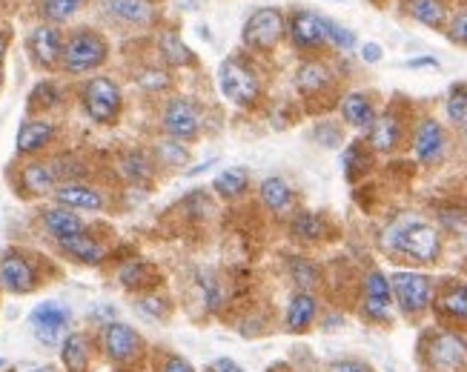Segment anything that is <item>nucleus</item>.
Returning <instances> with one entry per match:
<instances>
[{"label": "nucleus", "instance_id": "f257e3e1", "mask_svg": "<svg viewBox=\"0 0 467 372\" xmlns=\"http://www.w3.org/2000/svg\"><path fill=\"white\" fill-rule=\"evenodd\" d=\"M388 246L393 253L419 261V264H433L441 255V232L421 218H404L390 226Z\"/></svg>", "mask_w": 467, "mask_h": 372}, {"label": "nucleus", "instance_id": "f03ea898", "mask_svg": "<svg viewBox=\"0 0 467 372\" xmlns=\"http://www.w3.org/2000/svg\"><path fill=\"white\" fill-rule=\"evenodd\" d=\"M109 49H107V40L100 37L98 32H75L67 44H64V57H60V64H64L67 72H92L98 69L100 64L107 60Z\"/></svg>", "mask_w": 467, "mask_h": 372}, {"label": "nucleus", "instance_id": "7ed1b4c3", "mask_svg": "<svg viewBox=\"0 0 467 372\" xmlns=\"http://www.w3.org/2000/svg\"><path fill=\"white\" fill-rule=\"evenodd\" d=\"M284 32H287V20H284L281 9L264 6V9H255L247 24H244L241 40H244V46H250L255 52H270L281 44Z\"/></svg>", "mask_w": 467, "mask_h": 372}, {"label": "nucleus", "instance_id": "20e7f679", "mask_svg": "<svg viewBox=\"0 0 467 372\" xmlns=\"http://www.w3.org/2000/svg\"><path fill=\"white\" fill-rule=\"evenodd\" d=\"M390 293L404 315H421L433 306V278L421 273H396L390 278Z\"/></svg>", "mask_w": 467, "mask_h": 372}, {"label": "nucleus", "instance_id": "39448f33", "mask_svg": "<svg viewBox=\"0 0 467 372\" xmlns=\"http://www.w3.org/2000/svg\"><path fill=\"white\" fill-rule=\"evenodd\" d=\"M218 84H221V92H224L233 103L238 107H253L258 92H261V84H258V75L244 67L241 60H224L218 69Z\"/></svg>", "mask_w": 467, "mask_h": 372}, {"label": "nucleus", "instance_id": "423d86ee", "mask_svg": "<svg viewBox=\"0 0 467 372\" xmlns=\"http://www.w3.org/2000/svg\"><path fill=\"white\" fill-rule=\"evenodd\" d=\"M84 109L95 123H112L120 112V89L112 78L98 75L84 87Z\"/></svg>", "mask_w": 467, "mask_h": 372}, {"label": "nucleus", "instance_id": "0eeeda50", "mask_svg": "<svg viewBox=\"0 0 467 372\" xmlns=\"http://www.w3.org/2000/svg\"><path fill=\"white\" fill-rule=\"evenodd\" d=\"M424 356H428V364L436 372H459L467 364V341L451 333V329H441L428 341Z\"/></svg>", "mask_w": 467, "mask_h": 372}, {"label": "nucleus", "instance_id": "6e6552de", "mask_svg": "<svg viewBox=\"0 0 467 372\" xmlns=\"http://www.w3.org/2000/svg\"><path fill=\"white\" fill-rule=\"evenodd\" d=\"M448 152V132L436 118L419 120V127L413 132V155L424 167H433Z\"/></svg>", "mask_w": 467, "mask_h": 372}, {"label": "nucleus", "instance_id": "1a4fd4ad", "mask_svg": "<svg viewBox=\"0 0 467 372\" xmlns=\"http://www.w3.org/2000/svg\"><path fill=\"white\" fill-rule=\"evenodd\" d=\"M29 321H32V329H35L37 341L52 346V344L60 341V336L67 333V326H69L72 315H69V309H67V306H60V304H55V301H47V304H40V306L32 309Z\"/></svg>", "mask_w": 467, "mask_h": 372}, {"label": "nucleus", "instance_id": "9d476101", "mask_svg": "<svg viewBox=\"0 0 467 372\" xmlns=\"http://www.w3.org/2000/svg\"><path fill=\"white\" fill-rule=\"evenodd\" d=\"M290 37L298 49H321L327 46V29H324V17L307 9H298L290 17Z\"/></svg>", "mask_w": 467, "mask_h": 372}, {"label": "nucleus", "instance_id": "9b49d317", "mask_svg": "<svg viewBox=\"0 0 467 372\" xmlns=\"http://www.w3.org/2000/svg\"><path fill=\"white\" fill-rule=\"evenodd\" d=\"M104 349L115 364H130L140 356V336L127 324H109L104 329Z\"/></svg>", "mask_w": 467, "mask_h": 372}, {"label": "nucleus", "instance_id": "f8f14e48", "mask_svg": "<svg viewBox=\"0 0 467 372\" xmlns=\"http://www.w3.org/2000/svg\"><path fill=\"white\" fill-rule=\"evenodd\" d=\"M201 127V112L192 100L187 98H172L164 109V129L172 138H192Z\"/></svg>", "mask_w": 467, "mask_h": 372}, {"label": "nucleus", "instance_id": "ddd939ff", "mask_svg": "<svg viewBox=\"0 0 467 372\" xmlns=\"http://www.w3.org/2000/svg\"><path fill=\"white\" fill-rule=\"evenodd\" d=\"M29 52L40 67L52 69L60 64V57H64V37H60V32L55 26L40 24L29 35Z\"/></svg>", "mask_w": 467, "mask_h": 372}, {"label": "nucleus", "instance_id": "4468645a", "mask_svg": "<svg viewBox=\"0 0 467 372\" xmlns=\"http://www.w3.org/2000/svg\"><path fill=\"white\" fill-rule=\"evenodd\" d=\"M0 284H4L15 295H26L35 289L37 278H35L32 264L24 255L6 253L4 258H0Z\"/></svg>", "mask_w": 467, "mask_h": 372}, {"label": "nucleus", "instance_id": "2eb2a0df", "mask_svg": "<svg viewBox=\"0 0 467 372\" xmlns=\"http://www.w3.org/2000/svg\"><path fill=\"white\" fill-rule=\"evenodd\" d=\"M404 138V123L396 112H381L376 115L373 127L368 129V147L373 152H396Z\"/></svg>", "mask_w": 467, "mask_h": 372}, {"label": "nucleus", "instance_id": "dca6fc26", "mask_svg": "<svg viewBox=\"0 0 467 372\" xmlns=\"http://www.w3.org/2000/svg\"><path fill=\"white\" fill-rule=\"evenodd\" d=\"M376 107H373V100L370 95H364V92H350V95H344L341 98V118L348 127L353 129H361V132H368L373 127V120H376Z\"/></svg>", "mask_w": 467, "mask_h": 372}, {"label": "nucleus", "instance_id": "f3484780", "mask_svg": "<svg viewBox=\"0 0 467 372\" xmlns=\"http://www.w3.org/2000/svg\"><path fill=\"white\" fill-rule=\"evenodd\" d=\"M55 198L60 206H69V210H87V212H98L104 206V198H100L98 190L84 183H64L55 190Z\"/></svg>", "mask_w": 467, "mask_h": 372}, {"label": "nucleus", "instance_id": "a211bd4d", "mask_svg": "<svg viewBox=\"0 0 467 372\" xmlns=\"http://www.w3.org/2000/svg\"><path fill=\"white\" fill-rule=\"evenodd\" d=\"M333 84V72L321 60H304L296 72V87L301 95H318Z\"/></svg>", "mask_w": 467, "mask_h": 372}, {"label": "nucleus", "instance_id": "6ab92c4d", "mask_svg": "<svg viewBox=\"0 0 467 372\" xmlns=\"http://www.w3.org/2000/svg\"><path fill=\"white\" fill-rule=\"evenodd\" d=\"M55 127L49 120H26L24 127L17 132V152L20 155H32L40 152L44 147H49L52 138H55Z\"/></svg>", "mask_w": 467, "mask_h": 372}, {"label": "nucleus", "instance_id": "aec40b11", "mask_svg": "<svg viewBox=\"0 0 467 372\" xmlns=\"http://www.w3.org/2000/svg\"><path fill=\"white\" fill-rule=\"evenodd\" d=\"M318 315V298L313 293H296L287 306V329L290 333H304Z\"/></svg>", "mask_w": 467, "mask_h": 372}, {"label": "nucleus", "instance_id": "412c9836", "mask_svg": "<svg viewBox=\"0 0 467 372\" xmlns=\"http://www.w3.org/2000/svg\"><path fill=\"white\" fill-rule=\"evenodd\" d=\"M44 226L55 241H64V238L84 232V221H80L72 210H67V206H52V210H47Z\"/></svg>", "mask_w": 467, "mask_h": 372}, {"label": "nucleus", "instance_id": "4be33fe9", "mask_svg": "<svg viewBox=\"0 0 467 372\" xmlns=\"http://www.w3.org/2000/svg\"><path fill=\"white\" fill-rule=\"evenodd\" d=\"M404 12L419 20L421 26H448V6H444V0H404Z\"/></svg>", "mask_w": 467, "mask_h": 372}, {"label": "nucleus", "instance_id": "5701e85b", "mask_svg": "<svg viewBox=\"0 0 467 372\" xmlns=\"http://www.w3.org/2000/svg\"><path fill=\"white\" fill-rule=\"evenodd\" d=\"M20 183L24 190L32 195H44L52 192L57 183V172L52 170V163H26L24 172H20Z\"/></svg>", "mask_w": 467, "mask_h": 372}, {"label": "nucleus", "instance_id": "b1692460", "mask_svg": "<svg viewBox=\"0 0 467 372\" xmlns=\"http://www.w3.org/2000/svg\"><path fill=\"white\" fill-rule=\"evenodd\" d=\"M293 198L296 195L290 190V183L284 181V178H278V175H273V178H267V181L261 183V201L273 212H287L290 206H293Z\"/></svg>", "mask_w": 467, "mask_h": 372}, {"label": "nucleus", "instance_id": "393cba45", "mask_svg": "<svg viewBox=\"0 0 467 372\" xmlns=\"http://www.w3.org/2000/svg\"><path fill=\"white\" fill-rule=\"evenodd\" d=\"M60 358H64V367L69 372H84L89 364V341L84 333H69L64 338V346H60Z\"/></svg>", "mask_w": 467, "mask_h": 372}, {"label": "nucleus", "instance_id": "a878e982", "mask_svg": "<svg viewBox=\"0 0 467 372\" xmlns=\"http://www.w3.org/2000/svg\"><path fill=\"white\" fill-rule=\"evenodd\" d=\"M57 243H60V250H64L67 255H72L75 261L98 264L100 258H104V250H100V243H98V241H92L87 232L72 235V238H64V241H57Z\"/></svg>", "mask_w": 467, "mask_h": 372}, {"label": "nucleus", "instance_id": "bb28decb", "mask_svg": "<svg viewBox=\"0 0 467 372\" xmlns=\"http://www.w3.org/2000/svg\"><path fill=\"white\" fill-rule=\"evenodd\" d=\"M439 313L453 321H467V284H453L439 295Z\"/></svg>", "mask_w": 467, "mask_h": 372}, {"label": "nucleus", "instance_id": "cd10ccee", "mask_svg": "<svg viewBox=\"0 0 467 372\" xmlns=\"http://www.w3.org/2000/svg\"><path fill=\"white\" fill-rule=\"evenodd\" d=\"M373 167V150L368 147V143H350L348 152H344V175H348L350 181H356L358 175H364Z\"/></svg>", "mask_w": 467, "mask_h": 372}, {"label": "nucleus", "instance_id": "c85d7f7f", "mask_svg": "<svg viewBox=\"0 0 467 372\" xmlns=\"http://www.w3.org/2000/svg\"><path fill=\"white\" fill-rule=\"evenodd\" d=\"M109 12L130 24H147L155 15L150 0H109Z\"/></svg>", "mask_w": 467, "mask_h": 372}, {"label": "nucleus", "instance_id": "c756f323", "mask_svg": "<svg viewBox=\"0 0 467 372\" xmlns=\"http://www.w3.org/2000/svg\"><path fill=\"white\" fill-rule=\"evenodd\" d=\"M444 112H448V120L459 129H467V84H456L448 92V100H444Z\"/></svg>", "mask_w": 467, "mask_h": 372}, {"label": "nucleus", "instance_id": "7c9ffc66", "mask_svg": "<svg viewBox=\"0 0 467 372\" xmlns=\"http://www.w3.org/2000/svg\"><path fill=\"white\" fill-rule=\"evenodd\" d=\"M161 52H164L167 64H172V67H187V64H195L192 52L184 46V40H181L175 32H164V37H161Z\"/></svg>", "mask_w": 467, "mask_h": 372}, {"label": "nucleus", "instance_id": "2f4dec72", "mask_svg": "<svg viewBox=\"0 0 467 372\" xmlns=\"http://www.w3.org/2000/svg\"><path fill=\"white\" fill-rule=\"evenodd\" d=\"M293 232L304 241H321L327 235V223H324V218L318 212H301L293 221Z\"/></svg>", "mask_w": 467, "mask_h": 372}, {"label": "nucleus", "instance_id": "473e14b6", "mask_svg": "<svg viewBox=\"0 0 467 372\" xmlns=\"http://www.w3.org/2000/svg\"><path fill=\"white\" fill-rule=\"evenodd\" d=\"M247 181L250 178L241 167H230V170H224L215 178V190H218V195H224V198H238L244 190H247Z\"/></svg>", "mask_w": 467, "mask_h": 372}, {"label": "nucleus", "instance_id": "72a5a7b5", "mask_svg": "<svg viewBox=\"0 0 467 372\" xmlns=\"http://www.w3.org/2000/svg\"><path fill=\"white\" fill-rule=\"evenodd\" d=\"M324 29H327V44H333L336 49L350 52L356 46V35L348 26H341V24H336V20L324 17Z\"/></svg>", "mask_w": 467, "mask_h": 372}, {"label": "nucleus", "instance_id": "f704fd0d", "mask_svg": "<svg viewBox=\"0 0 467 372\" xmlns=\"http://www.w3.org/2000/svg\"><path fill=\"white\" fill-rule=\"evenodd\" d=\"M290 275H293V281L301 286V293H307L310 286H316L318 284V270L310 264V261H304V258H296L293 264H290Z\"/></svg>", "mask_w": 467, "mask_h": 372}, {"label": "nucleus", "instance_id": "c9c22d12", "mask_svg": "<svg viewBox=\"0 0 467 372\" xmlns=\"http://www.w3.org/2000/svg\"><path fill=\"white\" fill-rule=\"evenodd\" d=\"M80 6H84V0H44V15L49 20H67Z\"/></svg>", "mask_w": 467, "mask_h": 372}, {"label": "nucleus", "instance_id": "e433bc0d", "mask_svg": "<svg viewBox=\"0 0 467 372\" xmlns=\"http://www.w3.org/2000/svg\"><path fill=\"white\" fill-rule=\"evenodd\" d=\"M57 98H60V92H57V87L55 84H49V80H40V84L32 89V109H49V107H55L57 103Z\"/></svg>", "mask_w": 467, "mask_h": 372}, {"label": "nucleus", "instance_id": "4c0bfd02", "mask_svg": "<svg viewBox=\"0 0 467 372\" xmlns=\"http://www.w3.org/2000/svg\"><path fill=\"white\" fill-rule=\"evenodd\" d=\"M120 284L124 286H140V284H147V278H150V270H147V264H140V261H132V264H127L124 270H120Z\"/></svg>", "mask_w": 467, "mask_h": 372}, {"label": "nucleus", "instance_id": "58836bf2", "mask_svg": "<svg viewBox=\"0 0 467 372\" xmlns=\"http://www.w3.org/2000/svg\"><path fill=\"white\" fill-rule=\"evenodd\" d=\"M448 37L453 40V44H459V46H467V6L459 9V12L451 17V24H448Z\"/></svg>", "mask_w": 467, "mask_h": 372}, {"label": "nucleus", "instance_id": "ea45409f", "mask_svg": "<svg viewBox=\"0 0 467 372\" xmlns=\"http://www.w3.org/2000/svg\"><path fill=\"white\" fill-rule=\"evenodd\" d=\"M127 175L130 178H138V181H144V178H150V160L140 155V152H132L130 158H127Z\"/></svg>", "mask_w": 467, "mask_h": 372}, {"label": "nucleus", "instance_id": "a19ab883", "mask_svg": "<svg viewBox=\"0 0 467 372\" xmlns=\"http://www.w3.org/2000/svg\"><path fill=\"white\" fill-rule=\"evenodd\" d=\"M138 80H140V87H147V89H167L170 87V75L161 72V69H147Z\"/></svg>", "mask_w": 467, "mask_h": 372}, {"label": "nucleus", "instance_id": "79ce46f5", "mask_svg": "<svg viewBox=\"0 0 467 372\" xmlns=\"http://www.w3.org/2000/svg\"><path fill=\"white\" fill-rule=\"evenodd\" d=\"M330 372H373V367L358 358H338L330 364Z\"/></svg>", "mask_w": 467, "mask_h": 372}, {"label": "nucleus", "instance_id": "37998d69", "mask_svg": "<svg viewBox=\"0 0 467 372\" xmlns=\"http://www.w3.org/2000/svg\"><path fill=\"white\" fill-rule=\"evenodd\" d=\"M316 138L324 143V147H338L341 132L336 127H330V123H321V127H316Z\"/></svg>", "mask_w": 467, "mask_h": 372}, {"label": "nucleus", "instance_id": "c03bdc74", "mask_svg": "<svg viewBox=\"0 0 467 372\" xmlns=\"http://www.w3.org/2000/svg\"><path fill=\"white\" fill-rule=\"evenodd\" d=\"M161 150H167V155H170V160H178V163H187V150H181L178 143H172V140H167V143H161Z\"/></svg>", "mask_w": 467, "mask_h": 372}, {"label": "nucleus", "instance_id": "a18cd8bd", "mask_svg": "<svg viewBox=\"0 0 467 372\" xmlns=\"http://www.w3.org/2000/svg\"><path fill=\"white\" fill-rule=\"evenodd\" d=\"M381 55H384V52H381L379 44H364V46H361V57L368 60V64H379Z\"/></svg>", "mask_w": 467, "mask_h": 372}, {"label": "nucleus", "instance_id": "49530a36", "mask_svg": "<svg viewBox=\"0 0 467 372\" xmlns=\"http://www.w3.org/2000/svg\"><path fill=\"white\" fill-rule=\"evenodd\" d=\"M210 372H244V369L235 361H230V358H218V361H213Z\"/></svg>", "mask_w": 467, "mask_h": 372}, {"label": "nucleus", "instance_id": "de8ad7c7", "mask_svg": "<svg viewBox=\"0 0 467 372\" xmlns=\"http://www.w3.org/2000/svg\"><path fill=\"white\" fill-rule=\"evenodd\" d=\"M164 372H192V367L184 361V358H170L164 364Z\"/></svg>", "mask_w": 467, "mask_h": 372}, {"label": "nucleus", "instance_id": "09e8293b", "mask_svg": "<svg viewBox=\"0 0 467 372\" xmlns=\"http://www.w3.org/2000/svg\"><path fill=\"white\" fill-rule=\"evenodd\" d=\"M408 67H410V69H419V67H439V60H436V57H413V60H408Z\"/></svg>", "mask_w": 467, "mask_h": 372}, {"label": "nucleus", "instance_id": "8fccbe9b", "mask_svg": "<svg viewBox=\"0 0 467 372\" xmlns=\"http://www.w3.org/2000/svg\"><path fill=\"white\" fill-rule=\"evenodd\" d=\"M20 372H55V367H49V364H40V367H24Z\"/></svg>", "mask_w": 467, "mask_h": 372}, {"label": "nucleus", "instance_id": "3c124183", "mask_svg": "<svg viewBox=\"0 0 467 372\" xmlns=\"http://www.w3.org/2000/svg\"><path fill=\"white\" fill-rule=\"evenodd\" d=\"M4 55H6V37L0 35V64H4Z\"/></svg>", "mask_w": 467, "mask_h": 372}, {"label": "nucleus", "instance_id": "603ef678", "mask_svg": "<svg viewBox=\"0 0 467 372\" xmlns=\"http://www.w3.org/2000/svg\"><path fill=\"white\" fill-rule=\"evenodd\" d=\"M464 143H467V129H464Z\"/></svg>", "mask_w": 467, "mask_h": 372}, {"label": "nucleus", "instance_id": "864d4df0", "mask_svg": "<svg viewBox=\"0 0 467 372\" xmlns=\"http://www.w3.org/2000/svg\"><path fill=\"white\" fill-rule=\"evenodd\" d=\"M0 367H4V361H0Z\"/></svg>", "mask_w": 467, "mask_h": 372}]
</instances>
